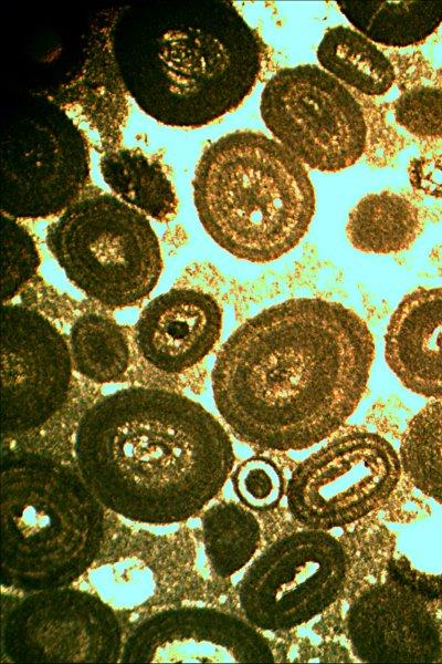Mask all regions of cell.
<instances>
[{"label": "cell", "instance_id": "obj_11", "mask_svg": "<svg viewBox=\"0 0 442 664\" xmlns=\"http://www.w3.org/2000/svg\"><path fill=\"white\" fill-rule=\"evenodd\" d=\"M2 651L17 663H113L122 652V631L103 600L54 588L29 595L8 613Z\"/></svg>", "mask_w": 442, "mask_h": 664}, {"label": "cell", "instance_id": "obj_3", "mask_svg": "<svg viewBox=\"0 0 442 664\" xmlns=\"http://www.w3.org/2000/svg\"><path fill=\"white\" fill-rule=\"evenodd\" d=\"M113 55L127 94L155 121L198 128L236 110L266 63V45L231 1L117 8Z\"/></svg>", "mask_w": 442, "mask_h": 664}, {"label": "cell", "instance_id": "obj_24", "mask_svg": "<svg viewBox=\"0 0 442 664\" xmlns=\"http://www.w3.org/2000/svg\"><path fill=\"white\" fill-rule=\"evenodd\" d=\"M394 581L422 599H442V525L423 521L399 536L390 560Z\"/></svg>", "mask_w": 442, "mask_h": 664}, {"label": "cell", "instance_id": "obj_28", "mask_svg": "<svg viewBox=\"0 0 442 664\" xmlns=\"http://www.w3.org/2000/svg\"><path fill=\"white\" fill-rule=\"evenodd\" d=\"M232 483L241 502L254 510L273 509L284 491L280 469L264 457H253L242 463L234 471Z\"/></svg>", "mask_w": 442, "mask_h": 664}, {"label": "cell", "instance_id": "obj_21", "mask_svg": "<svg viewBox=\"0 0 442 664\" xmlns=\"http://www.w3.org/2000/svg\"><path fill=\"white\" fill-rule=\"evenodd\" d=\"M323 69L366 96L386 94L396 81L391 61L379 48L355 29H328L317 48Z\"/></svg>", "mask_w": 442, "mask_h": 664}, {"label": "cell", "instance_id": "obj_25", "mask_svg": "<svg viewBox=\"0 0 442 664\" xmlns=\"http://www.w3.org/2000/svg\"><path fill=\"white\" fill-rule=\"evenodd\" d=\"M400 461L413 485L442 504V401L411 419L402 436Z\"/></svg>", "mask_w": 442, "mask_h": 664}, {"label": "cell", "instance_id": "obj_26", "mask_svg": "<svg viewBox=\"0 0 442 664\" xmlns=\"http://www.w3.org/2000/svg\"><path fill=\"white\" fill-rule=\"evenodd\" d=\"M392 112L398 125L418 139L442 138V75L432 73L404 89L392 103Z\"/></svg>", "mask_w": 442, "mask_h": 664}, {"label": "cell", "instance_id": "obj_5", "mask_svg": "<svg viewBox=\"0 0 442 664\" xmlns=\"http://www.w3.org/2000/svg\"><path fill=\"white\" fill-rule=\"evenodd\" d=\"M103 512L87 485L38 454L9 458L1 471V580L22 591L60 588L94 561Z\"/></svg>", "mask_w": 442, "mask_h": 664}, {"label": "cell", "instance_id": "obj_27", "mask_svg": "<svg viewBox=\"0 0 442 664\" xmlns=\"http://www.w3.org/2000/svg\"><path fill=\"white\" fill-rule=\"evenodd\" d=\"M40 255L32 234L18 221L2 215V300L12 299L34 276Z\"/></svg>", "mask_w": 442, "mask_h": 664}, {"label": "cell", "instance_id": "obj_20", "mask_svg": "<svg viewBox=\"0 0 442 664\" xmlns=\"http://www.w3.org/2000/svg\"><path fill=\"white\" fill-rule=\"evenodd\" d=\"M336 3L358 32L389 48L419 44L442 23V1L338 0Z\"/></svg>", "mask_w": 442, "mask_h": 664}, {"label": "cell", "instance_id": "obj_22", "mask_svg": "<svg viewBox=\"0 0 442 664\" xmlns=\"http://www.w3.org/2000/svg\"><path fill=\"white\" fill-rule=\"evenodd\" d=\"M261 538L260 525L248 509L221 502L202 518V539L212 570L227 578L241 570L255 553Z\"/></svg>", "mask_w": 442, "mask_h": 664}, {"label": "cell", "instance_id": "obj_29", "mask_svg": "<svg viewBox=\"0 0 442 664\" xmlns=\"http://www.w3.org/2000/svg\"><path fill=\"white\" fill-rule=\"evenodd\" d=\"M408 174L414 189L442 198V154L412 159Z\"/></svg>", "mask_w": 442, "mask_h": 664}, {"label": "cell", "instance_id": "obj_14", "mask_svg": "<svg viewBox=\"0 0 442 664\" xmlns=\"http://www.w3.org/2000/svg\"><path fill=\"white\" fill-rule=\"evenodd\" d=\"M348 635L355 654L370 663H430L441 640L422 598L394 581L365 591L351 605Z\"/></svg>", "mask_w": 442, "mask_h": 664}, {"label": "cell", "instance_id": "obj_6", "mask_svg": "<svg viewBox=\"0 0 442 664\" xmlns=\"http://www.w3.org/2000/svg\"><path fill=\"white\" fill-rule=\"evenodd\" d=\"M46 241L67 278L109 308L140 302L162 270L159 241L146 215L94 184L59 215Z\"/></svg>", "mask_w": 442, "mask_h": 664}, {"label": "cell", "instance_id": "obj_19", "mask_svg": "<svg viewBox=\"0 0 442 664\" xmlns=\"http://www.w3.org/2000/svg\"><path fill=\"white\" fill-rule=\"evenodd\" d=\"M419 207L407 196L385 190L361 198L351 209L346 232L349 242L367 253H397L422 229Z\"/></svg>", "mask_w": 442, "mask_h": 664}, {"label": "cell", "instance_id": "obj_16", "mask_svg": "<svg viewBox=\"0 0 442 664\" xmlns=\"http://www.w3.org/2000/svg\"><path fill=\"white\" fill-rule=\"evenodd\" d=\"M221 329L222 311L212 295L193 289H172L144 309L135 341L151 366L180 373L210 353Z\"/></svg>", "mask_w": 442, "mask_h": 664}, {"label": "cell", "instance_id": "obj_12", "mask_svg": "<svg viewBox=\"0 0 442 664\" xmlns=\"http://www.w3.org/2000/svg\"><path fill=\"white\" fill-rule=\"evenodd\" d=\"M1 320V428L22 433L45 423L66 401L71 353L56 328L34 310L4 304Z\"/></svg>", "mask_w": 442, "mask_h": 664}, {"label": "cell", "instance_id": "obj_8", "mask_svg": "<svg viewBox=\"0 0 442 664\" xmlns=\"http://www.w3.org/2000/svg\"><path fill=\"white\" fill-rule=\"evenodd\" d=\"M260 110L272 135L305 167L334 173L365 153L368 127L360 103L317 65L278 70L262 91Z\"/></svg>", "mask_w": 442, "mask_h": 664}, {"label": "cell", "instance_id": "obj_13", "mask_svg": "<svg viewBox=\"0 0 442 664\" xmlns=\"http://www.w3.org/2000/svg\"><path fill=\"white\" fill-rule=\"evenodd\" d=\"M125 663H272L266 640L243 621L207 608H178L144 621L124 645Z\"/></svg>", "mask_w": 442, "mask_h": 664}, {"label": "cell", "instance_id": "obj_9", "mask_svg": "<svg viewBox=\"0 0 442 664\" xmlns=\"http://www.w3.org/2000/svg\"><path fill=\"white\" fill-rule=\"evenodd\" d=\"M400 470L396 450L381 436L345 435L296 468L287 486L290 510L315 529L350 523L388 499Z\"/></svg>", "mask_w": 442, "mask_h": 664}, {"label": "cell", "instance_id": "obj_10", "mask_svg": "<svg viewBox=\"0 0 442 664\" xmlns=\"http://www.w3.org/2000/svg\"><path fill=\"white\" fill-rule=\"evenodd\" d=\"M341 544L320 531L284 537L262 553L239 589L248 620L262 630H286L329 606L346 578Z\"/></svg>", "mask_w": 442, "mask_h": 664}, {"label": "cell", "instance_id": "obj_18", "mask_svg": "<svg viewBox=\"0 0 442 664\" xmlns=\"http://www.w3.org/2000/svg\"><path fill=\"white\" fill-rule=\"evenodd\" d=\"M98 165L105 184L129 206L160 222L176 216L178 197L158 154L122 145L101 153Z\"/></svg>", "mask_w": 442, "mask_h": 664}, {"label": "cell", "instance_id": "obj_15", "mask_svg": "<svg viewBox=\"0 0 442 664\" xmlns=\"http://www.w3.org/2000/svg\"><path fill=\"white\" fill-rule=\"evenodd\" d=\"M116 11L106 10L92 20L81 37L75 66L44 93L97 135L99 154L122 146L129 114L128 94L110 43Z\"/></svg>", "mask_w": 442, "mask_h": 664}, {"label": "cell", "instance_id": "obj_1", "mask_svg": "<svg viewBox=\"0 0 442 664\" xmlns=\"http://www.w3.org/2000/svg\"><path fill=\"white\" fill-rule=\"evenodd\" d=\"M373 355L371 332L355 311L319 298L290 299L225 341L212 371L215 406L251 445L304 449L354 413Z\"/></svg>", "mask_w": 442, "mask_h": 664}, {"label": "cell", "instance_id": "obj_17", "mask_svg": "<svg viewBox=\"0 0 442 664\" xmlns=\"http://www.w3.org/2000/svg\"><path fill=\"white\" fill-rule=\"evenodd\" d=\"M385 349L408 390L442 398V288H419L403 298L390 318Z\"/></svg>", "mask_w": 442, "mask_h": 664}, {"label": "cell", "instance_id": "obj_2", "mask_svg": "<svg viewBox=\"0 0 442 664\" xmlns=\"http://www.w3.org/2000/svg\"><path fill=\"white\" fill-rule=\"evenodd\" d=\"M94 496L144 523L183 521L222 488L234 464L223 426L197 402L164 390L129 387L94 403L74 443Z\"/></svg>", "mask_w": 442, "mask_h": 664}, {"label": "cell", "instance_id": "obj_23", "mask_svg": "<svg viewBox=\"0 0 442 664\" xmlns=\"http://www.w3.org/2000/svg\"><path fill=\"white\" fill-rule=\"evenodd\" d=\"M71 355L77 372L96 383L122 380L129 365V345L123 329L109 318L90 313L71 329Z\"/></svg>", "mask_w": 442, "mask_h": 664}, {"label": "cell", "instance_id": "obj_4", "mask_svg": "<svg viewBox=\"0 0 442 664\" xmlns=\"http://www.w3.org/2000/svg\"><path fill=\"white\" fill-rule=\"evenodd\" d=\"M192 191L209 236L251 262H270L292 250L315 211L305 165L278 142L252 129L228 133L204 148Z\"/></svg>", "mask_w": 442, "mask_h": 664}, {"label": "cell", "instance_id": "obj_7", "mask_svg": "<svg viewBox=\"0 0 442 664\" xmlns=\"http://www.w3.org/2000/svg\"><path fill=\"white\" fill-rule=\"evenodd\" d=\"M1 210L15 219L61 215L91 185L84 131L44 93L27 96L1 134Z\"/></svg>", "mask_w": 442, "mask_h": 664}]
</instances>
